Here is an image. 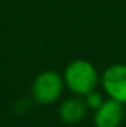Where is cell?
I'll return each instance as SVG.
<instances>
[{
  "instance_id": "8992f818",
  "label": "cell",
  "mask_w": 126,
  "mask_h": 127,
  "mask_svg": "<svg viewBox=\"0 0 126 127\" xmlns=\"http://www.w3.org/2000/svg\"><path fill=\"white\" fill-rule=\"evenodd\" d=\"M85 102H86V105H88V108L89 109H98L101 105H102V102H104V97H102V95L99 93V92H96V90H94V92H91L89 95L85 96Z\"/></svg>"
},
{
  "instance_id": "7a4b0ae2",
  "label": "cell",
  "mask_w": 126,
  "mask_h": 127,
  "mask_svg": "<svg viewBox=\"0 0 126 127\" xmlns=\"http://www.w3.org/2000/svg\"><path fill=\"white\" fill-rule=\"evenodd\" d=\"M64 77L55 71L40 72L31 84L33 99L40 105H51L57 102L64 92Z\"/></svg>"
},
{
  "instance_id": "5b68a950",
  "label": "cell",
  "mask_w": 126,
  "mask_h": 127,
  "mask_svg": "<svg viewBox=\"0 0 126 127\" xmlns=\"http://www.w3.org/2000/svg\"><path fill=\"white\" fill-rule=\"evenodd\" d=\"M88 105L85 102V99H82L80 96L77 97H70L67 100H64L63 103L60 105V109H58V114H60V118L63 120L64 123L67 124H76V123H80L86 114H88Z\"/></svg>"
},
{
  "instance_id": "3957f363",
  "label": "cell",
  "mask_w": 126,
  "mask_h": 127,
  "mask_svg": "<svg viewBox=\"0 0 126 127\" xmlns=\"http://www.w3.org/2000/svg\"><path fill=\"white\" fill-rule=\"evenodd\" d=\"M101 84L104 92L110 99L120 103H126V65L114 64L110 65L101 77Z\"/></svg>"
},
{
  "instance_id": "6da1fadb",
  "label": "cell",
  "mask_w": 126,
  "mask_h": 127,
  "mask_svg": "<svg viewBox=\"0 0 126 127\" xmlns=\"http://www.w3.org/2000/svg\"><path fill=\"white\" fill-rule=\"evenodd\" d=\"M99 74L92 64L86 59H74L67 65L64 71L65 86L77 96L89 95L96 90Z\"/></svg>"
},
{
  "instance_id": "277c9868",
  "label": "cell",
  "mask_w": 126,
  "mask_h": 127,
  "mask_svg": "<svg viewBox=\"0 0 126 127\" xmlns=\"http://www.w3.org/2000/svg\"><path fill=\"white\" fill-rule=\"evenodd\" d=\"M125 117V109L123 103L114 100V99H107L102 102V105L95 109L94 114V126L95 127H119L123 121Z\"/></svg>"
}]
</instances>
